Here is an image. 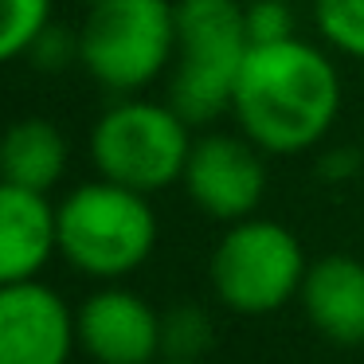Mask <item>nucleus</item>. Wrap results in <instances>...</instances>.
Returning a JSON list of instances; mask_svg holds the SVG:
<instances>
[{"mask_svg": "<svg viewBox=\"0 0 364 364\" xmlns=\"http://www.w3.org/2000/svg\"><path fill=\"white\" fill-rule=\"evenodd\" d=\"M153 364H200V360H181V356H165V360H153Z\"/></svg>", "mask_w": 364, "mask_h": 364, "instance_id": "19", "label": "nucleus"}, {"mask_svg": "<svg viewBox=\"0 0 364 364\" xmlns=\"http://www.w3.org/2000/svg\"><path fill=\"white\" fill-rule=\"evenodd\" d=\"M321 173H325V176H333V181H341V176L356 173V153H353V149H337V153H329V157L321 161Z\"/></svg>", "mask_w": 364, "mask_h": 364, "instance_id": "18", "label": "nucleus"}, {"mask_svg": "<svg viewBox=\"0 0 364 364\" xmlns=\"http://www.w3.org/2000/svg\"><path fill=\"white\" fill-rule=\"evenodd\" d=\"M71 145L51 118H20L0 134V181L48 196L67 173Z\"/></svg>", "mask_w": 364, "mask_h": 364, "instance_id": "12", "label": "nucleus"}, {"mask_svg": "<svg viewBox=\"0 0 364 364\" xmlns=\"http://www.w3.org/2000/svg\"><path fill=\"white\" fill-rule=\"evenodd\" d=\"M176 51V0H102L79 24V67L126 98L168 71Z\"/></svg>", "mask_w": 364, "mask_h": 364, "instance_id": "4", "label": "nucleus"}, {"mask_svg": "<svg viewBox=\"0 0 364 364\" xmlns=\"http://www.w3.org/2000/svg\"><path fill=\"white\" fill-rule=\"evenodd\" d=\"M55 247L79 274L114 282L145 267L157 247V215L145 192L87 181L55 204Z\"/></svg>", "mask_w": 364, "mask_h": 364, "instance_id": "2", "label": "nucleus"}, {"mask_svg": "<svg viewBox=\"0 0 364 364\" xmlns=\"http://www.w3.org/2000/svg\"><path fill=\"white\" fill-rule=\"evenodd\" d=\"M75 341L95 364H153L165 348V317L126 286H102L75 309Z\"/></svg>", "mask_w": 364, "mask_h": 364, "instance_id": "8", "label": "nucleus"}, {"mask_svg": "<svg viewBox=\"0 0 364 364\" xmlns=\"http://www.w3.org/2000/svg\"><path fill=\"white\" fill-rule=\"evenodd\" d=\"M243 20L251 43H278L294 36V12L286 0H251L243 4Z\"/></svg>", "mask_w": 364, "mask_h": 364, "instance_id": "16", "label": "nucleus"}, {"mask_svg": "<svg viewBox=\"0 0 364 364\" xmlns=\"http://www.w3.org/2000/svg\"><path fill=\"white\" fill-rule=\"evenodd\" d=\"M314 24L329 48L364 59V0H314Z\"/></svg>", "mask_w": 364, "mask_h": 364, "instance_id": "14", "label": "nucleus"}, {"mask_svg": "<svg viewBox=\"0 0 364 364\" xmlns=\"http://www.w3.org/2000/svg\"><path fill=\"white\" fill-rule=\"evenodd\" d=\"M82 9H95V4H102V0H79Z\"/></svg>", "mask_w": 364, "mask_h": 364, "instance_id": "20", "label": "nucleus"}, {"mask_svg": "<svg viewBox=\"0 0 364 364\" xmlns=\"http://www.w3.org/2000/svg\"><path fill=\"white\" fill-rule=\"evenodd\" d=\"M251 51L239 0H176V51L168 102L188 126H212L231 110Z\"/></svg>", "mask_w": 364, "mask_h": 364, "instance_id": "3", "label": "nucleus"}, {"mask_svg": "<svg viewBox=\"0 0 364 364\" xmlns=\"http://www.w3.org/2000/svg\"><path fill=\"white\" fill-rule=\"evenodd\" d=\"M306 321L341 348L364 345V262L353 255H325L309 262L298 294Z\"/></svg>", "mask_w": 364, "mask_h": 364, "instance_id": "10", "label": "nucleus"}, {"mask_svg": "<svg viewBox=\"0 0 364 364\" xmlns=\"http://www.w3.org/2000/svg\"><path fill=\"white\" fill-rule=\"evenodd\" d=\"M28 59H32L40 71H63V67L79 63V32L71 36L67 28H59L55 20H51V24L36 36L32 48H28Z\"/></svg>", "mask_w": 364, "mask_h": 364, "instance_id": "17", "label": "nucleus"}, {"mask_svg": "<svg viewBox=\"0 0 364 364\" xmlns=\"http://www.w3.org/2000/svg\"><path fill=\"white\" fill-rule=\"evenodd\" d=\"M51 255H59L55 204L43 192L0 181V286L40 278Z\"/></svg>", "mask_w": 364, "mask_h": 364, "instance_id": "11", "label": "nucleus"}, {"mask_svg": "<svg viewBox=\"0 0 364 364\" xmlns=\"http://www.w3.org/2000/svg\"><path fill=\"white\" fill-rule=\"evenodd\" d=\"M212 321L200 306H176L165 314V353L181 360H196L212 348Z\"/></svg>", "mask_w": 364, "mask_h": 364, "instance_id": "15", "label": "nucleus"}, {"mask_svg": "<svg viewBox=\"0 0 364 364\" xmlns=\"http://www.w3.org/2000/svg\"><path fill=\"white\" fill-rule=\"evenodd\" d=\"M181 184L192 204L212 220H251L267 196V153L243 129H208L192 141Z\"/></svg>", "mask_w": 364, "mask_h": 364, "instance_id": "7", "label": "nucleus"}, {"mask_svg": "<svg viewBox=\"0 0 364 364\" xmlns=\"http://www.w3.org/2000/svg\"><path fill=\"white\" fill-rule=\"evenodd\" d=\"M341 110V75L309 40L251 43L239 71L231 114L235 126L270 157L306 153L325 141Z\"/></svg>", "mask_w": 364, "mask_h": 364, "instance_id": "1", "label": "nucleus"}, {"mask_svg": "<svg viewBox=\"0 0 364 364\" xmlns=\"http://www.w3.org/2000/svg\"><path fill=\"white\" fill-rule=\"evenodd\" d=\"M192 141L196 137L173 102L126 95L106 106L90 126V165L102 181L153 196L184 176Z\"/></svg>", "mask_w": 364, "mask_h": 364, "instance_id": "5", "label": "nucleus"}, {"mask_svg": "<svg viewBox=\"0 0 364 364\" xmlns=\"http://www.w3.org/2000/svg\"><path fill=\"white\" fill-rule=\"evenodd\" d=\"M306 251L301 239L278 220H239L228 223L223 239L215 243L208 278L231 314L243 317H262L294 301L306 282Z\"/></svg>", "mask_w": 364, "mask_h": 364, "instance_id": "6", "label": "nucleus"}, {"mask_svg": "<svg viewBox=\"0 0 364 364\" xmlns=\"http://www.w3.org/2000/svg\"><path fill=\"white\" fill-rule=\"evenodd\" d=\"M75 309L40 278L0 286V364H67Z\"/></svg>", "mask_w": 364, "mask_h": 364, "instance_id": "9", "label": "nucleus"}, {"mask_svg": "<svg viewBox=\"0 0 364 364\" xmlns=\"http://www.w3.org/2000/svg\"><path fill=\"white\" fill-rule=\"evenodd\" d=\"M48 24L51 0H0V63L28 55V48Z\"/></svg>", "mask_w": 364, "mask_h": 364, "instance_id": "13", "label": "nucleus"}]
</instances>
